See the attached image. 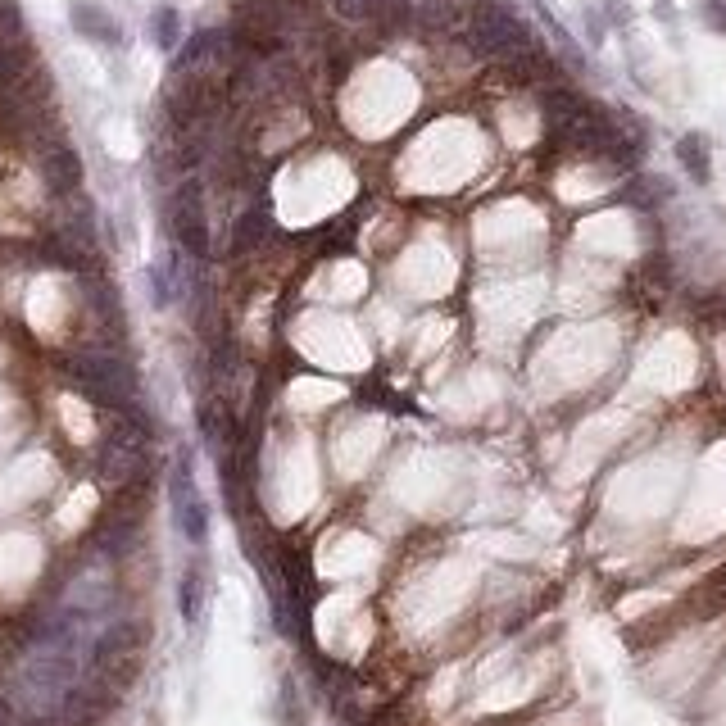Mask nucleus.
<instances>
[{
  "instance_id": "obj_1",
  "label": "nucleus",
  "mask_w": 726,
  "mask_h": 726,
  "mask_svg": "<svg viewBox=\"0 0 726 726\" xmlns=\"http://www.w3.org/2000/svg\"><path fill=\"white\" fill-rule=\"evenodd\" d=\"M168 495H173V518H177V527H182V536H187L191 545H205L209 504H205V495L196 491V477H191L187 454H182V459L173 463V472H168Z\"/></svg>"
},
{
  "instance_id": "obj_2",
  "label": "nucleus",
  "mask_w": 726,
  "mask_h": 726,
  "mask_svg": "<svg viewBox=\"0 0 726 726\" xmlns=\"http://www.w3.org/2000/svg\"><path fill=\"white\" fill-rule=\"evenodd\" d=\"M173 236L182 241L191 259L209 255V223H205V205H200V182H182L173 200Z\"/></svg>"
},
{
  "instance_id": "obj_3",
  "label": "nucleus",
  "mask_w": 726,
  "mask_h": 726,
  "mask_svg": "<svg viewBox=\"0 0 726 726\" xmlns=\"http://www.w3.org/2000/svg\"><path fill=\"white\" fill-rule=\"evenodd\" d=\"M41 177H46V187L55 191V196H78V187H82L78 150L64 146V141H46V146H41Z\"/></svg>"
},
{
  "instance_id": "obj_4",
  "label": "nucleus",
  "mask_w": 726,
  "mask_h": 726,
  "mask_svg": "<svg viewBox=\"0 0 726 726\" xmlns=\"http://www.w3.org/2000/svg\"><path fill=\"white\" fill-rule=\"evenodd\" d=\"M32 73H37V64H32V50L23 46V41L0 46V96H10L14 87H23Z\"/></svg>"
},
{
  "instance_id": "obj_5",
  "label": "nucleus",
  "mask_w": 726,
  "mask_h": 726,
  "mask_svg": "<svg viewBox=\"0 0 726 726\" xmlns=\"http://www.w3.org/2000/svg\"><path fill=\"white\" fill-rule=\"evenodd\" d=\"M73 28L82 32V37L100 41V46H118L123 41V32H118V23L109 19L100 5H73Z\"/></svg>"
},
{
  "instance_id": "obj_6",
  "label": "nucleus",
  "mask_w": 726,
  "mask_h": 726,
  "mask_svg": "<svg viewBox=\"0 0 726 726\" xmlns=\"http://www.w3.org/2000/svg\"><path fill=\"white\" fill-rule=\"evenodd\" d=\"M268 236V214L264 209H250V214H241L236 218V232H232V250L236 255H250V250L259 246Z\"/></svg>"
},
{
  "instance_id": "obj_7",
  "label": "nucleus",
  "mask_w": 726,
  "mask_h": 726,
  "mask_svg": "<svg viewBox=\"0 0 726 726\" xmlns=\"http://www.w3.org/2000/svg\"><path fill=\"white\" fill-rule=\"evenodd\" d=\"M200 604H205V572L200 568H187L182 586H177V609L187 622H200Z\"/></svg>"
},
{
  "instance_id": "obj_8",
  "label": "nucleus",
  "mask_w": 726,
  "mask_h": 726,
  "mask_svg": "<svg viewBox=\"0 0 726 726\" xmlns=\"http://www.w3.org/2000/svg\"><path fill=\"white\" fill-rule=\"evenodd\" d=\"M150 32H155L159 50H177V41H182V19H177L173 5H159L155 19H150Z\"/></svg>"
},
{
  "instance_id": "obj_9",
  "label": "nucleus",
  "mask_w": 726,
  "mask_h": 726,
  "mask_svg": "<svg viewBox=\"0 0 726 726\" xmlns=\"http://www.w3.org/2000/svg\"><path fill=\"white\" fill-rule=\"evenodd\" d=\"M677 155H681V164L690 168V177H695V182H708V150H704V141H699V137H681Z\"/></svg>"
}]
</instances>
